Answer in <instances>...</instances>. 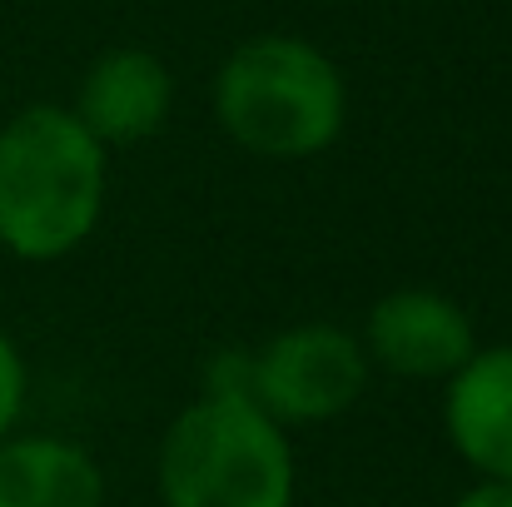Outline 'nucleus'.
Returning a JSON list of instances; mask_svg holds the SVG:
<instances>
[{
  "instance_id": "nucleus-1",
  "label": "nucleus",
  "mask_w": 512,
  "mask_h": 507,
  "mask_svg": "<svg viewBox=\"0 0 512 507\" xmlns=\"http://www.w3.org/2000/svg\"><path fill=\"white\" fill-rule=\"evenodd\" d=\"M110 189L105 145L65 105H25L0 125V249L20 264L75 254Z\"/></svg>"
},
{
  "instance_id": "nucleus-2",
  "label": "nucleus",
  "mask_w": 512,
  "mask_h": 507,
  "mask_svg": "<svg viewBox=\"0 0 512 507\" xmlns=\"http://www.w3.org/2000/svg\"><path fill=\"white\" fill-rule=\"evenodd\" d=\"M219 130L259 160H314L343 135L348 85L339 65L299 35H254L214 75Z\"/></svg>"
},
{
  "instance_id": "nucleus-3",
  "label": "nucleus",
  "mask_w": 512,
  "mask_h": 507,
  "mask_svg": "<svg viewBox=\"0 0 512 507\" xmlns=\"http://www.w3.org/2000/svg\"><path fill=\"white\" fill-rule=\"evenodd\" d=\"M165 507H294L289 433L249 398L189 403L160 443L155 463Z\"/></svg>"
},
{
  "instance_id": "nucleus-4",
  "label": "nucleus",
  "mask_w": 512,
  "mask_h": 507,
  "mask_svg": "<svg viewBox=\"0 0 512 507\" xmlns=\"http://www.w3.org/2000/svg\"><path fill=\"white\" fill-rule=\"evenodd\" d=\"M368 353L339 324H294L254 353V403L279 428L343 418L368 388Z\"/></svg>"
},
{
  "instance_id": "nucleus-5",
  "label": "nucleus",
  "mask_w": 512,
  "mask_h": 507,
  "mask_svg": "<svg viewBox=\"0 0 512 507\" xmlns=\"http://www.w3.org/2000/svg\"><path fill=\"white\" fill-rule=\"evenodd\" d=\"M363 353L393 378H418V383H448L473 353L478 334L468 309L453 294L438 289H393L368 309L363 324Z\"/></svg>"
},
{
  "instance_id": "nucleus-6",
  "label": "nucleus",
  "mask_w": 512,
  "mask_h": 507,
  "mask_svg": "<svg viewBox=\"0 0 512 507\" xmlns=\"http://www.w3.org/2000/svg\"><path fill=\"white\" fill-rule=\"evenodd\" d=\"M443 433L483 483H512V343L478 348L448 378Z\"/></svg>"
},
{
  "instance_id": "nucleus-7",
  "label": "nucleus",
  "mask_w": 512,
  "mask_h": 507,
  "mask_svg": "<svg viewBox=\"0 0 512 507\" xmlns=\"http://www.w3.org/2000/svg\"><path fill=\"white\" fill-rule=\"evenodd\" d=\"M170 105H174L170 65L155 50L120 45V50H105L85 70L80 95H75V120L110 150V145L150 140L170 120Z\"/></svg>"
},
{
  "instance_id": "nucleus-8",
  "label": "nucleus",
  "mask_w": 512,
  "mask_h": 507,
  "mask_svg": "<svg viewBox=\"0 0 512 507\" xmlns=\"http://www.w3.org/2000/svg\"><path fill=\"white\" fill-rule=\"evenodd\" d=\"M0 507H105V473L70 438L10 433L0 438Z\"/></svg>"
},
{
  "instance_id": "nucleus-9",
  "label": "nucleus",
  "mask_w": 512,
  "mask_h": 507,
  "mask_svg": "<svg viewBox=\"0 0 512 507\" xmlns=\"http://www.w3.org/2000/svg\"><path fill=\"white\" fill-rule=\"evenodd\" d=\"M25 383H30L25 358H20L15 338L0 329V438H10L20 413H25Z\"/></svg>"
},
{
  "instance_id": "nucleus-10",
  "label": "nucleus",
  "mask_w": 512,
  "mask_h": 507,
  "mask_svg": "<svg viewBox=\"0 0 512 507\" xmlns=\"http://www.w3.org/2000/svg\"><path fill=\"white\" fill-rule=\"evenodd\" d=\"M453 507H512V483H478Z\"/></svg>"
}]
</instances>
